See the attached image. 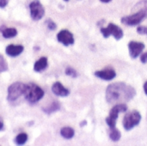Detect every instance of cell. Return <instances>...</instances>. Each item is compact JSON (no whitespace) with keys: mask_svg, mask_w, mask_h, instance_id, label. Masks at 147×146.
<instances>
[{"mask_svg":"<svg viewBox=\"0 0 147 146\" xmlns=\"http://www.w3.org/2000/svg\"><path fill=\"white\" fill-rule=\"evenodd\" d=\"M136 90L124 82H115L108 86L106 89V100L109 104L126 103L134 99Z\"/></svg>","mask_w":147,"mask_h":146,"instance_id":"6da1fadb","label":"cell"},{"mask_svg":"<svg viewBox=\"0 0 147 146\" xmlns=\"http://www.w3.org/2000/svg\"><path fill=\"white\" fill-rule=\"evenodd\" d=\"M44 94H45L44 91L36 84H34V83L26 84L24 97L27 100V101H28L29 103L34 104V103L38 102L43 98Z\"/></svg>","mask_w":147,"mask_h":146,"instance_id":"7a4b0ae2","label":"cell"},{"mask_svg":"<svg viewBox=\"0 0 147 146\" xmlns=\"http://www.w3.org/2000/svg\"><path fill=\"white\" fill-rule=\"evenodd\" d=\"M26 89V84L22 82H15L8 87V96L7 100L9 102H14L18 100L21 96L24 95Z\"/></svg>","mask_w":147,"mask_h":146,"instance_id":"3957f363","label":"cell"},{"mask_svg":"<svg viewBox=\"0 0 147 146\" xmlns=\"http://www.w3.org/2000/svg\"><path fill=\"white\" fill-rule=\"evenodd\" d=\"M127 110V106L125 103H120L116 104L110 111L109 117L106 119V123L110 128L115 127L116 121L118 119V115L121 113H125Z\"/></svg>","mask_w":147,"mask_h":146,"instance_id":"277c9868","label":"cell"},{"mask_svg":"<svg viewBox=\"0 0 147 146\" xmlns=\"http://www.w3.org/2000/svg\"><path fill=\"white\" fill-rule=\"evenodd\" d=\"M141 120V114L134 110L127 113L123 119V127L126 131H131L133 128L137 126Z\"/></svg>","mask_w":147,"mask_h":146,"instance_id":"5b68a950","label":"cell"},{"mask_svg":"<svg viewBox=\"0 0 147 146\" xmlns=\"http://www.w3.org/2000/svg\"><path fill=\"white\" fill-rule=\"evenodd\" d=\"M146 17L147 14L144 10H137L130 16H126L121 18V23L127 26H135L140 24Z\"/></svg>","mask_w":147,"mask_h":146,"instance_id":"8992f818","label":"cell"},{"mask_svg":"<svg viewBox=\"0 0 147 146\" xmlns=\"http://www.w3.org/2000/svg\"><path fill=\"white\" fill-rule=\"evenodd\" d=\"M101 33L102 34L103 37L108 38L110 35H113L115 40L120 41L123 37V30L116 24L110 23L106 28H101Z\"/></svg>","mask_w":147,"mask_h":146,"instance_id":"52a82bcc","label":"cell"},{"mask_svg":"<svg viewBox=\"0 0 147 146\" xmlns=\"http://www.w3.org/2000/svg\"><path fill=\"white\" fill-rule=\"evenodd\" d=\"M30 9V16L34 21L40 20L45 15V9L39 0H34L29 4Z\"/></svg>","mask_w":147,"mask_h":146,"instance_id":"ba28073f","label":"cell"},{"mask_svg":"<svg viewBox=\"0 0 147 146\" xmlns=\"http://www.w3.org/2000/svg\"><path fill=\"white\" fill-rule=\"evenodd\" d=\"M145 48V44L143 42H136V41H131L128 43V49H129V55L132 59H136L140 56V55L142 53V51Z\"/></svg>","mask_w":147,"mask_h":146,"instance_id":"9c48e42d","label":"cell"},{"mask_svg":"<svg viewBox=\"0 0 147 146\" xmlns=\"http://www.w3.org/2000/svg\"><path fill=\"white\" fill-rule=\"evenodd\" d=\"M57 39L59 42H61L65 46L72 45L74 43V37L73 35L67 29H63L59 31L57 35Z\"/></svg>","mask_w":147,"mask_h":146,"instance_id":"30bf717a","label":"cell"},{"mask_svg":"<svg viewBox=\"0 0 147 146\" xmlns=\"http://www.w3.org/2000/svg\"><path fill=\"white\" fill-rule=\"evenodd\" d=\"M116 75L115 71L113 68H105L103 70L95 72V76L103 81H112Z\"/></svg>","mask_w":147,"mask_h":146,"instance_id":"8fae6325","label":"cell"},{"mask_svg":"<svg viewBox=\"0 0 147 146\" xmlns=\"http://www.w3.org/2000/svg\"><path fill=\"white\" fill-rule=\"evenodd\" d=\"M52 92L59 97H66L70 94V91L65 88L60 82L57 81L52 86Z\"/></svg>","mask_w":147,"mask_h":146,"instance_id":"7c38bea8","label":"cell"},{"mask_svg":"<svg viewBox=\"0 0 147 146\" xmlns=\"http://www.w3.org/2000/svg\"><path fill=\"white\" fill-rule=\"evenodd\" d=\"M23 49H24V48L22 45L10 44V45H8L6 47L5 53H6V55H8L10 57H16L22 53Z\"/></svg>","mask_w":147,"mask_h":146,"instance_id":"4fadbf2b","label":"cell"},{"mask_svg":"<svg viewBox=\"0 0 147 146\" xmlns=\"http://www.w3.org/2000/svg\"><path fill=\"white\" fill-rule=\"evenodd\" d=\"M0 32L2 33V35L4 38H12L17 35V30L12 27L1 26L0 27Z\"/></svg>","mask_w":147,"mask_h":146,"instance_id":"5bb4252c","label":"cell"},{"mask_svg":"<svg viewBox=\"0 0 147 146\" xmlns=\"http://www.w3.org/2000/svg\"><path fill=\"white\" fill-rule=\"evenodd\" d=\"M47 68V59L46 57L40 58L34 65V70L35 72H42Z\"/></svg>","mask_w":147,"mask_h":146,"instance_id":"9a60e30c","label":"cell"},{"mask_svg":"<svg viewBox=\"0 0 147 146\" xmlns=\"http://www.w3.org/2000/svg\"><path fill=\"white\" fill-rule=\"evenodd\" d=\"M60 135L65 139H71L74 137L75 132L71 127H63L60 130Z\"/></svg>","mask_w":147,"mask_h":146,"instance_id":"2e32d148","label":"cell"},{"mask_svg":"<svg viewBox=\"0 0 147 146\" xmlns=\"http://www.w3.org/2000/svg\"><path fill=\"white\" fill-rule=\"evenodd\" d=\"M121 132L118 129H116L115 127L110 128V131H109V138H110V139L112 141L118 142L121 139Z\"/></svg>","mask_w":147,"mask_h":146,"instance_id":"e0dca14e","label":"cell"},{"mask_svg":"<svg viewBox=\"0 0 147 146\" xmlns=\"http://www.w3.org/2000/svg\"><path fill=\"white\" fill-rule=\"evenodd\" d=\"M59 108H60V105H59V102H53L49 106H47L46 108H43V111L47 114H51V113L59 110Z\"/></svg>","mask_w":147,"mask_h":146,"instance_id":"ac0fdd59","label":"cell"},{"mask_svg":"<svg viewBox=\"0 0 147 146\" xmlns=\"http://www.w3.org/2000/svg\"><path fill=\"white\" fill-rule=\"evenodd\" d=\"M134 11H137V10H144L147 14V0H141L138 3H136L134 7Z\"/></svg>","mask_w":147,"mask_h":146,"instance_id":"d6986e66","label":"cell"},{"mask_svg":"<svg viewBox=\"0 0 147 146\" xmlns=\"http://www.w3.org/2000/svg\"><path fill=\"white\" fill-rule=\"evenodd\" d=\"M28 141V135L26 133H20L16 136L15 142L17 145H23Z\"/></svg>","mask_w":147,"mask_h":146,"instance_id":"ffe728a7","label":"cell"},{"mask_svg":"<svg viewBox=\"0 0 147 146\" xmlns=\"http://www.w3.org/2000/svg\"><path fill=\"white\" fill-rule=\"evenodd\" d=\"M8 70V64L4 59V57L0 54V73L5 72Z\"/></svg>","mask_w":147,"mask_h":146,"instance_id":"44dd1931","label":"cell"},{"mask_svg":"<svg viewBox=\"0 0 147 146\" xmlns=\"http://www.w3.org/2000/svg\"><path fill=\"white\" fill-rule=\"evenodd\" d=\"M65 74L67 76H70V77H72V78L78 77V72L74 68H72L71 67H67L65 68Z\"/></svg>","mask_w":147,"mask_h":146,"instance_id":"7402d4cb","label":"cell"},{"mask_svg":"<svg viewBox=\"0 0 147 146\" xmlns=\"http://www.w3.org/2000/svg\"><path fill=\"white\" fill-rule=\"evenodd\" d=\"M46 23H47V28H48L49 29H51V30H54V29H56V28H57L56 23H55L52 19H47V22H46Z\"/></svg>","mask_w":147,"mask_h":146,"instance_id":"603a6c76","label":"cell"},{"mask_svg":"<svg viewBox=\"0 0 147 146\" xmlns=\"http://www.w3.org/2000/svg\"><path fill=\"white\" fill-rule=\"evenodd\" d=\"M147 28L145 26H139L137 28V32L140 34V35H146Z\"/></svg>","mask_w":147,"mask_h":146,"instance_id":"cb8c5ba5","label":"cell"},{"mask_svg":"<svg viewBox=\"0 0 147 146\" xmlns=\"http://www.w3.org/2000/svg\"><path fill=\"white\" fill-rule=\"evenodd\" d=\"M140 61L142 62V63H147V52L146 53H145V54H143L141 56H140Z\"/></svg>","mask_w":147,"mask_h":146,"instance_id":"d4e9b609","label":"cell"},{"mask_svg":"<svg viewBox=\"0 0 147 146\" xmlns=\"http://www.w3.org/2000/svg\"><path fill=\"white\" fill-rule=\"evenodd\" d=\"M9 0H0V8H4L9 3Z\"/></svg>","mask_w":147,"mask_h":146,"instance_id":"484cf974","label":"cell"},{"mask_svg":"<svg viewBox=\"0 0 147 146\" xmlns=\"http://www.w3.org/2000/svg\"><path fill=\"white\" fill-rule=\"evenodd\" d=\"M144 92H145V93L147 95V81H146L145 84H144Z\"/></svg>","mask_w":147,"mask_h":146,"instance_id":"4316f807","label":"cell"},{"mask_svg":"<svg viewBox=\"0 0 147 146\" xmlns=\"http://www.w3.org/2000/svg\"><path fill=\"white\" fill-rule=\"evenodd\" d=\"M3 122L2 119L0 118V131L3 130Z\"/></svg>","mask_w":147,"mask_h":146,"instance_id":"83f0119b","label":"cell"},{"mask_svg":"<svg viewBox=\"0 0 147 146\" xmlns=\"http://www.w3.org/2000/svg\"><path fill=\"white\" fill-rule=\"evenodd\" d=\"M101 2H102V3H109L110 1H112V0H100Z\"/></svg>","mask_w":147,"mask_h":146,"instance_id":"f1b7e54d","label":"cell"},{"mask_svg":"<svg viewBox=\"0 0 147 146\" xmlns=\"http://www.w3.org/2000/svg\"><path fill=\"white\" fill-rule=\"evenodd\" d=\"M65 1H69V0H65Z\"/></svg>","mask_w":147,"mask_h":146,"instance_id":"f546056e","label":"cell"},{"mask_svg":"<svg viewBox=\"0 0 147 146\" xmlns=\"http://www.w3.org/2000/svg\"><path fill=\"white\" fill-rule=\"evenodd\" d=\"M146 35H147V31H146Z\"/></svg>","mask_w":147,"mask_h":146,"instance_id":"4dcf8cb0","label":"cell"}]
</instances>
